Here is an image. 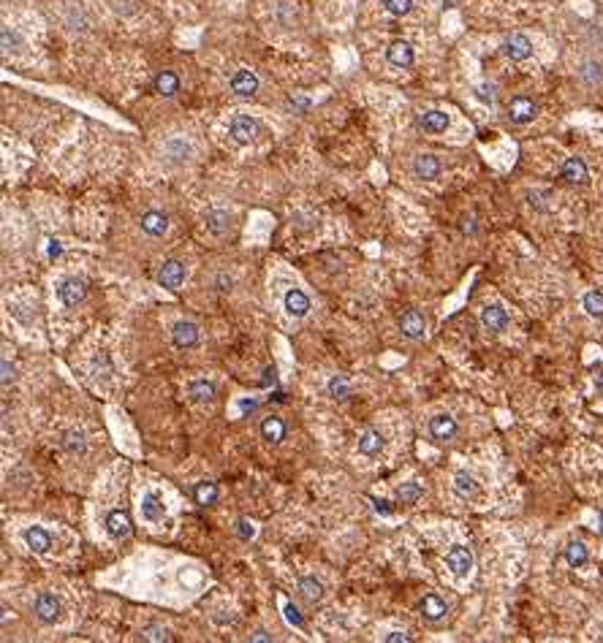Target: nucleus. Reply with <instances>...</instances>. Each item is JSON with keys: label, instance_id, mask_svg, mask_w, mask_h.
<instances>
[{"label": "nucleus", "instance_id": "f257e3e1", "mask_svg": "<svg viewBox=\"0 0 603 643\" xmlns=\"http://www.w3.org/2000/svg\"><path fill=\"white\" fill-rule=\"evenodd\" d=\"M85 296H88V282L82 277H66L63 282H60V288H57V299H60V304L63 307H76V304H82L85 301Z\"/></svg>", "mask_w": 603, "mask_h": 643}, {"label": "nucleus", "instance_id": "f03ea898", "mask_svg": "<svg viewBox=\"0 0 603 643\" xmlns=\"http://www.w3.org/2000/svg\"><path fill=\"white\" fill-rule=\"evenodd\" d=\"M33 613H36V619L41 625H54L60 619V613H63V603L49 591H41L36 597V603H33Z\"/></svg>", "mask_w": 603, "mask_h": 643}, {"label": "nucleus", "instance_id": "7ed1b4c3", "mask_svg": "<svg viewBox=\"0 0 603 643\" xmlns=\"http://www.w3.org/2000/svg\"><path fill=\"white\" fill-rule=\"evenodd\" d=\"M185 277H188V269H185V263L182 261H163L158 269V285L160 288H166V291H179V285L185 282Z\"/></svg>", "mask_w": 603, "mask_h": 643}, {"label": "nucleus", "instance_id": "20e7f679", "mask_svg": "<svg viewBox=\"0 0 603 643\" xmlns=\"http://www.w3.org/2000/svg\"><path fill=\"white\" fill-rule=\"evenodd\" d=\"M446 567L457 578H465L473 570V551L467 546H451L448 554H446Z\"/></svg>", "mask_w": 603, "mask_h": 643}, {"label": "nucleus", "instance_id": "39448f33", "mask_svg": "<svg viewBox=\"0 0 603 643\" xmlns=\"http://www.w3.org/2000/svg\"><path fill=\"white\" fill-rule=\"evenodd\" d=\"M229 136L237 144H250L258 136V122L248 117V114H234L229 122Z\"/></svg>", "mask_w": 603, "mask_h": 643}, {"label": "nucleus", "instance_id": "423d86ee", "mask_svg": "<svg viewBox=\"0 0 603 643\" xmlns=\"http://www.w3.org/2000/svg\"><path fill=\"white\" fill-rule=\"evenodd\" d=\"M457 435H460V423H457V418L454 416L441 413V416H435L429 421V437H432L435 443H451Z\"/></svg>", "mask_w": 603, "mask_h": 643}, {"label": "nucleus", "instance_id": "0eeeda50", "mask_svg": "<svg viewBox=\"0 0 603 643\" xmlns=\"http://www.w3.org/2000/svg\"><path fill=\"white\" fill-rule=\"evenodd\" d=\"M198 339H201V331H198V326H196L193 320H177V323H174V329H172V342H174V348L191 350L198 345Z\"/></svg>", "mask_w": 603, "mask_h": 643}, {"label": "nucleus", "instance_id": "6e6552de", "mask_svg": "<svg viewBox=\"0 0 603 643\" xmlns=\"http://www.w3.org/2000/svg\"><path fill=\"white\" fill-rule=\"evenodd\" d=\"M416 125H419V131H424L429 136H438V133H446V131H448L451 117H448L446 112H441V109H429L424 114H419Z\"/></svg>", "mask_w": 603, "mask_h": 643}, {"label": "nucleus", "instance_id": "1a4fd4ad", "mask_svg": "<svg viewBox=\"0 0 603 643\" xmlns=\"http://www.w3.org/2000/svg\"><path fill=\"white\" fill-rule=\"evenodd\" d=\"M229 88H231V92H234L237 98H250V95H256V90H258V76H256L253 71H248V68L234 71V76H231Z\"/></svg>", "mask_w": 603, "mask_h": 643}, {"label": "nucleus", "instance_id": "9d476101", "mask_svg": "<svg viewBox=\"0 0 603 643\" xmlns=\"http://www.w3.org/2000/svg\"><path fill=\"white\" fill-rule=\"evenodd\" d=\"M104 527H107V535L112 540H125L131 538V532H133V522H131V516L125 510H112Z\"/></svg>", "mask_w": 603, "mask_h": 643}, {"label": "nucleus", "instance_id": "9b49d317", "mask_svg": "<svg viewBox=\"0 0 603 643\" xmlns=\"http://www.w3.org/2000/svg\"><path fill=\"white\" fill-rule=\"evenodd\" d=\"M535 114H538V106L532 104L527 95H516L508 104V120L514 125H527V122L535 120Z\"/></svg>", "mask_w": 603, "mask_h": 643}, {"label": "nucleus", "instance_id": "f8f14e48", "mask_svg": "<svg viewBox=\"0 0 603 643\" xmlns=\"http://www.w3.org/2000/svg\"><path fill=\"white\" fill-rule=\"evenodd\" d=\"M503 54L508 57V60H514V63H522V60H527L532 54V44L527 35L522 33H514L508 35L506 41H503Z\"/></svg>", "mask_w": 603, "mask_h": 643}, {"label": "nucleus", "instance_id": "ddd939ff", "mask_svg": "<svg viewBox=\"0 0 603 643\" xmlns=\"http://www.w3.org/2000/svg\"><path fill=\"white\" fill-rule=\"evenodd\" d=\"M22 540L36 554H49V548H52V535L44 527H25L22 529Z\"/></svg>", "mask_w": 603, "mask_h": 643}, {"label": "nucleus", "instance_id": "4468645a", "mask_svg": "<svg viewBox=\"0 0 603 643\" xmlns=\"http://www.w3.org/2000/svg\"><path fill=\"white\" fill-rule=\"evenodd\" d=\"M283 310L291 318H304L310 313V296L304 294L302 288H288L283 296Z\"/></svg>", "mask_w": 603, "mask_h": 643}, {"label": "nucleus", "instance_id": "2eb2a0df", "mask_svg": "<svg viewBox=\"0 0 603 643\" xmlns=\"http://www.w3.org/2000/svg\"><path fill=\"white\" fill-rule=\"evenodd\" d=\"M419 613L424 616L426 622H443L446 616H448V606H446V600L441 597V594H426L424 600L419 603Z\"/></svg>", "mask_w": 603, "mask_h": 643}, {"label": "nucleus", "instance_id": "dca6fc26", "mask_svg": "<svg viewBox=\"0 0 603 643\" xmlns=\"http://www.w3.org/2000/svg\"><path fill=\"white\" fill-rule=\"evenodd\" d=\"M481 323H484V329L486 331H495V334H500V331L508 329L511 318H508V313H506L500 304H489V307H484V310H481Z\"/></svg>", "mask_w": 603, "mask_h": 643}, {"label": "nucleus", "instance_id": "f3484780", "mask_svg": "<svg viewBox=\"0 0 603 643\" xmlns=\"http://www.w3.org/2000/svg\"><path fill=\"white\" fill-rule=\"evenodd\" d=\"M441 172H443L441 160H438L435 155H429V152H424V155H419L416 160H413V174H416V179L432 182V179H438V176H441Z\"/></svg>", "mask_w": 603, "mask_h": 643}, {"label": "nucleus", "instance_id": "a211bd4d", "mask_svg": "<svg viewBox=\"0 0 603 643\" xmlns=\"http://www.w3.org/2000/svg\"><path fill=\"white\" fill-rule=\"evenodd\" d=\"M400 331H402V337H408V339H422L426 331L424 315L419 313V310L402 313V318H400Z\"/></svg>", "mask_w": 603, "mask_h": 643}, {"label": "nucleus", "instance_id": "6ab92c4d", "mask_svg": "<svg viewBox=\"0 0 603 643\" xmlns=\"http://www.w3.org/2000/svg\"><path fill=\"white\" fill-rule=\"evenodd\" d=\"M163 516H166V505L160 500V494L158 491H147L142 497V519L150 524H158L163 522Z\"/></svg>", "mask_w": 603, "mask_h": 643}, {"label": "nucleus", "instance_id": "aec40b11", "mask_svg": "<svg viewBox=\"0 0 603 643\" xmlns=\"http://www.w3.org/2000/svg\"><path fill=\"white\" fill-rule=\"evenodd\" d=\"M288 435V426L280 416H269L261 421V437H264L269 445H280Z\"/></svg>", "mask_w": 603, "mask_h": 643}, {"label": "nucleus", "instance_id": "412c9836", "mask_svg": "<svg viewBox=\"0 0 603 643\" xmlns=\"http://www.w3.org/2000/svg\"><path fill=\"white\" fill-rule=\"evenodd\" d=\"M139 226H142V231L147 236H163V234L169 231V217H166L163 212H158V209H150V212H144L142 215Z\"/></svg>", "mask_w": 603, "mask_h": 643}, {"label": "nucleus", "instance_id": "4be33fe9", "mask_svg": "<svg viewBox=\"0 0 603 643\" xmlns=\"http://www.w3.org/2000/svg\"><path fill=\"white\" fill-rule=\"evenodd\" d=\"M386 60H389L394 68H410L413 66V47L408 41H394L389 49H386Z\"/></svg>", "mask_w": 603, "mask_h": 643}, {"label": "nucleus", "instance_id": "5701e85b", "mask_svg": "<svg viewBox=\"0 0 603 643\" xmlns=\"http://www.w3.org/2000/svg\"><path fill=\"white\" fill-rule=\"evenodd\" d=\"M163 155H166L169 163H185L188 157L193 155V147L182 139V136H172V139L163 144Z\"/></svg>", "mask_w": 603, "mask_h": 643}, {"label": "nucleus", "instance_id": "b1692460", "mask_svg": "<svg viewBox=\"0 0 603 643\" xmlns=\"http://www.w3.org/2000/svg\"><path fill=\"white\" fill-rule=\"evenodd\" d=\"M383 445H386V440H383V435H381L378 429H364L362 437H359V453H362V456L375 459V456H381Z\"/></svg>", "mask_w": 603, "mask_h": 643}, {"label": "nucleus", "instance_id": "393cba45", "mask_svg": "<svg viewBox=\"0 0 603 643\" xmlns=\"http://www.w3.org/2000/svg\"><path fill=\"white\" fill-rule=\"evenodd\" d=\"M563 179L566 182H571V185H585L587 179H590V172H587V163L582 160V157H568L566 163H563Z\"/></svg>", "mask_w": 603, "mask_h": 643}, {"label": "nucleus", "instance_id": "a878e982", "mask_svg": "<svg viewBox=\"0 0 603 643\" xmlns=\"http://www.w3.org/2000/svg\"><path fill=\"white\" fill-rule=\"evenodd\" d=\"M566 562L573 567V570H579V567H585L587 562H590V548H587L585 540H571L566 546Z\"/></svg>", "mask_w": 603, "mask_h": 643}, {"label": "nucleus", "instance_id": "bb28decb", "mask_svg": "<svg viewBox=\"0 0 603 643\" xmlns=\"http://www.w3.org/2000/svg\"><path fill=\"white\" fill-rule=\"evenodd\" d=\"M579 79L585 82L587 88H601L603 85V66L598 60H585L579 66Z\"/></svg>", "mask_w": 603, "mask_h": 643}, {"label": "nucleus", "instance_id": "cd10ccee", "mask_svg": "<svg viewBox=\"0 0 603 643\" xmlns=\"http://www.w3.org/2000/svg\"><path fill=\"white\" fill-rule=\"evenodd\" d=\"M153 88H155V92H158V95H163V98H172V95H177V92H179L177 73H172V71H160L158 76H155V82H153Z\"/></svg>", "mask_w": 603, "mask_h": 643}, {"label": "nucleus", "instance_id": "c85d7f7f", "mask_svg": "<svg viewBox=\"0 0 603 643\" xmlns=\"http://www.w3.org/2000/svg\"><path fill=\"white\" fill-rule=\"evenodd\" d=\"M454 491H457L460 497H465V500H470V497L479 494V481H476L467 469H460V472L454 475Z\"/></svg>", "mask_w": 603, "mask_h": 643}, {"label": "nucleus", "instance_id": "c756f323", "mask_svg": "<svg viewBox=\"0 0 603 643\" xmlns=\"http://www.w3.org/2000/svg\"><path fill=\"white\" fill-rule=\"evenodd\" d=\"M188 397L196 404H210L215 399V383L210 380H193L188 385Z\"/></svg>", "mask_w": 603, "mask_h": 643}, {"label": "nucleus", "instance_id": "7c9ffc66", "mask_svg": "<svg viewBox=\"0 0 603 643\" xmlns=\"http://www.w3.org/2000/svg\"><path fill=\"white\" fill-rule=\"evenodd\" d=\"M193 500L201 507H213L217 503V483H213V481H198L193 486Z\"/></svg>", "mask_w": 603, "mask_h": 643}, {"label": "nucleus", "instance_id": "2f4dec72", "mask_svg": "<svg viewBox=\"0 0 603 643\" xmlns=\"http://www.w3.org/2000/svg\"><path fill=\"white\" fill-rule=\"evenodd\" d=\"M299 591H302V597H307L310 603H318V600H323V584H321L316 575H302L299 578Z\"/></svg>", "mask_w": 603, "mask_h": 643}, {"label": "nucleus", "instance_id": "473e14b6", "mask_svg": "<svg viewBox=\"0 0 603 643\" xmlns=\"http://www.w3.org/2000/svg\"><path fill=\"white\" fill-rule=\"evenodd\" d=\"M229 226H231V217L226 215V212H220V209L207 212V231H210V234H215V236H223V234L229 231Z\"/></svg>", "mask_w": 603, "mask_h": 643}, {"label": "nucleus", "instance_id": "72a5a7b5", "mask_svg": "<svg viewBox=\"0 0 603 643\" xmlns=\"http://www.w3.org/2000/svg\"><path fill=\"white\" fill-rule=\"evenodd\" d=\"M422 494H424L422 483L410 481V483H402V486L397 488V503L400 505H416L419 500H422Z\"/></svg>", "mask_w": 603, "mask_h": 643}, {"label": "nucleus", "instance_id": "f704fd0d", "mask_svg": "<svg viewBox=\"0 0 603 643\" xmlns=\"http://www.w3.org/2000/svg\"><path fill=\"white\" fill-rule=\"evenodd\" d=\"M0 41H3V52H22L25 49V41H22V35L17 33V30H11L8 25H3V30H0Z\"/></svg>", "mask_w": 603, "mask_h": 643}, {"label": "nucleus", "instance_id": "c9c22d12", "mask_svg": "<svg viewBox=\"0 0 603 643\" xmlns=\"http://www.w3.org/2000/svg\"><path fill=\"white\" fill-rule=\"evenodd\" d=\"M63 448L71 453V456H82V453L88 451V440H85V432H66V437H63Z\"/></svg>", "mask_w": 603, "mask_h": 643}, {"label": "nucleus", "instance_id": "e433bc0d", "mask_svg": "<svg viewBox=\"0 0 603 643\" xmlns=\"http://www.w3.org/2000/svg\"><path fill=\"white\" fill-rule=\"evenodd\" d=\"M326 391H329V397H335V399H348V397H351V383H348L345 375H335L332 380L326 383Z\"/></svg>", "mask_w": 603, "mask_h": 643}, {"label": "nucleus", "instance_id": "4c0bfd02", "mask_svg": "<svg viewBox=\"0 0 603 643\" xmlns=\"http://www.w3.org/2000/svg\"><path fill=\"white\" fill-rule=\"evenodd\" d=\"M582 307L587 310V315H592V318H603V294L601 291H590V294H585V299H582Z\"/></svg>", "mask_w": 603, "mask_h": 643}, {"label": "nucleus", "instance_id": "58836bf2", "mask_svg": "<svg viewBox=\"0 0 603 643\" xmlns=\"http://www.w3.org/2000/svg\"><path fill=\"white\" fill-rule=\"evenodd\" d=\"M381 6L389 11L391 17H405L413 8V0H381Z\"/></svg>", "mask_w": 603, "mask_h": 643}, {"label": "nucleus", "instance_id": "ea45409f", "mask_svg": "<svg viewBox=\"0 0 603 643\" xmlns=\"http://www.w3.org/2000/svg\"><path fill=\"white\" fill-rule=\"evenodd\" d=\"M142 641H174V635L166 627H144Z\"/></svg>", "mask_w": 603, "mask_h": 643}, {"label": "nucleus", "instance_id": "a19ab883", "mask_svg": "<svg viewBox=\"0 0 603 643\" xmlns=\"http://www.w3.org/2000/svg\"><path fill=\"white\" fill-rule=\"evenodd\" d=\"M495 92H497V88L492 85V82H484V85H479L476 88V98H479L481 104H495Z\"/></svg>", "mask_w": 603, "mask_h": 643}, {"label": "nucleus", "instance_id": "79ce46f5", "mask_svg": "<svg viewBox=\"0 0 603 643\" xmlns=\"http://www.w3.org/2000/svg\"><path fill=\"white\" fill-rule=\"evenodd\" d=\"M237 538L239 540H253L256 538V527H253V522H248V519H239V522H237Z\"/></svg>", "mask_w": 603, "mask_h": 643}, {"label": "nucleus", "instance_id": "37998d69", "mask_svg": "<svg viewBox=\"0 0 603 643\" xmlns=\"http://www.w3.org/2000/svg\"><path fill=\"white\" fill-rule=\"evenodd\" d=\"M283 611H285V622H288V625L304 627V619H302V613L297 611V606H294V603H285Z\"/></svg>", "mask_w": 603, "mask_h": 643}, {"label": "nucleus", "instance_id": "c03bdc74", "mask_svg": "<svg viewBox=\"0 0 603 643\" xmlns=\"http://www.w3.org/2000/svg\"><path fill=\"white\" fill-rule=\"evenodd\" d=\"M11 380H14V364H11L8 359H3V385L8 388V385H11Z\"/></svg>", "mask_w": 603, "mask_h": 643}, {"label": "nucleus", "instance_id": "a18cd8bd", "mask_svg": "<svg viewBox=\"0 0 603 643\" xmlns=\"http://www.w3.org/2000/svg\"><path fill=\"white\" fill-rule=\"evenodd\" d=\"M547 198H549V193H530V204L535 209H547Z\"/></svg>", "mask_w": 603, "mask_h": 643}, {"label": "nucleus", "instance_id": "49530a36", "mask_svg": "<svg viewBox=\"0 0 603 643\" xmlns=\"http://www.w3.org/2000/svg\"><path fill=\"white\" fill-rule=\"evenodd\" d=\"M383 641H386V643H410L413 638H410L408 632H389Z\"/></svg>", "mask_w": 603, "mask_h": 643}, {"label": "nucleus", "instance_id": "de8ad7c7", "mask_svg": "<svg viewBox=\"0 0 603 643\" xmlns=\"http://www.w3.org/2000/svg\"><path fill=\"white\" fill-rule=\"evenodd\" d=\"M373 505H375V510H378L381 516H391V510H394L389 500H373Z\"/></svg>", "mask_w": 603, "mask_h": 643}, {"label": "nucleus", "instance_id": "09e8293b", "mask_svg": "<svg viewBox=\"0 0 603 643\" xmlns=\"http://www.w3.org/2000/svg\"><path fill=\"white\" fill-rule=\"evenodd\" d=\"M250 641H272V635H269L266 630H256V632L250 635Z\"/></svg>", "mask_w": 603, "mask_h": 643}, {"label": "nucleus", "instance_id": "8fccbe9b", "mask_svg": "<svg viewBox=\"0 0 603 643\" xmlns=\"http://www.w3.org/2000/svg\"><path fill=\"white\" fill-rule=\"evenodd\" d=\"M60 253H63V247H60V242H54V239H52V242H49V258H57Z\"/></svg>", "mask_w": 603, "mask_h": 643}, {"label": "nucleus", "instance_id": "3c124183", "mask_svg": "<svg viewBox=\"0 0 603 643\" xmlns=\"http://www.w3.org/2000/svg\"><path fill=\"white\" fill-rule=\"evenodd\" d=\"M595 391L603 394V369H595Z\"/></svg>", "mask_w": 603, "mask_h": 643}, {"label": "nucleus", "instance_id": "603ef678", "mask_svg": "<svg viewBox=\"0 0 603 643\" xmlns=\"http://www.w3.org/2000/svg\"><path fill=\"white\" fill-rule=\"evenodd\" d=\"M217 285H220V291H229L231 288V277L226 280V277H217Z\"/></svg>", "mask_w": 603, "mask_h": 643}, {"label": "nucleus", "instance_id": "864d4df0", "mask_svg": "<svg viewBox=\"0 0 603 643\" xmlns=\"http://www.w3.org/2000/svg\"><path fill=\"white\" fill-rule=\"evenodd\" d=\"M601 532H603V529H601Z\"/></svg>", "mask_w": 603, "mask_h": 643}]
</instances>
